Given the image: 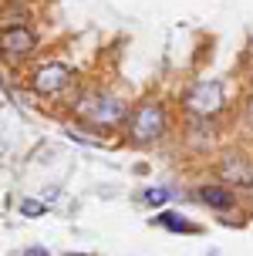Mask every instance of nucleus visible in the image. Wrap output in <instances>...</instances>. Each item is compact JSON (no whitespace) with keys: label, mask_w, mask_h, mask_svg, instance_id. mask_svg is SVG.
<instances>
[{"label":"nucleus","mask_w":253,"mask_h":256,"mask_svg":"<svg viewBox=\"0 0 253 256\" xmlns=\"http://www.w3.org/2000/svg\"><path fill=\"white\" fill-rule=\"evenodd\" d=\"M78 115L91 122V125H101V128H112V125H122L128 118V108L118 98L112 94H98V91H91L85 94L81 102H78Z\"/></svg>","instance_id":"f257e3e1"},{"label":"nucleus","mask_w":253,"mask_h":256,"mask_svg":"<svg viewBox=\"0 0 253 256\" xmlns=\"http://www.w3.org/2000/svg\"><path fill=\"white\" fill-rule=\"evenodd\" d=\"M162 132H165V108L159 102H142L132 112V118H128V135L139 145H149V142L162 138Z\"/></svg>","instance_id":"f03ea898"},{"label":"nucleus","mask_w":253,"mask_h":256,"mask_svg":"<svg viewBox=\"0 0 253 256\" xmlns=\"http://www.w3.org/2000/svg\"><path fill=\"white\" fill-rule=\"evenodd\" d=\"M186 108L189 115L196 118H209L223 108V88L219 81H196L189 91H186Z\"/></svg>","instance_id":"7ed1b4c3"},{"label":"nucleus","mask_w":253,"mask_h":256,"mask_svg":"<svg viewBox=\"0 0 253 256\" xmlns=\"http://www.w3.org/2000/svg\"><path fill=\"white\" fill-rule=\"evenodd\" d=\"M68 81H71V68L61 61H48L31 74V88L38 94H58L61 88H68Z\"/></svg>","instance_id":"20e7f679"},{"label":"nucleus","mask_w":253,"mask_h":256,"mask_svg":"<svg viewBox=\"0 0 253 256\" xmlns=\"http://www.w3.org/2000/svg\"><path fill=\"white\" fill-rule=\"evenodd\" d=\"M0 51L7 54L11 61H17V58H27V54L34 51V34H31L24 24L0 27Z\"/></svg>","instance_id":"39448f33"},{"label":"nucleus","mask_w":253,"mask_h":256,"mask_svg":"<svg viewBox=\"0 0 253 256\" xmlns=\"http://www.w3.org/2000/svg\"><path fill=\"white\" fill-rule=\"evenodd\" d=\"M219 179L229 186H240V189H253V162L246 155H223Z\"/></svg>","instance_id":"423d86ee"},{"label":"nucleus","mask_w":253,"mask_h":256,"mask_svg":"<svg viewBox=\"0 0 253 256\" xmlns=\"http://www.w3.org/2000/svg\"><path fill=\"white\" fill-rule=\"evenodd\" d=\"M199 199L206 206H213V209H229V206H233V192H229L226 186H202Z\"/></svg>","instance_id":"0eeeda50"},{"label":"nucleus","mask_w":253,"mask_h":256,"mask_svg":"<svg viewBox=\"0 0 253 256\" xmlns=\"http://www.w3.org/2000/svg\"><path fill=\"white\" fill-rule=\"evenodd\" d=\"M48 212V206L41 202V199H21V216L24 219H38Z\"/></svg>","instance_id":"6e6552de"},{"label":"nucleus","mask_w":253,"mask_h":256,"mask_svg":"<svg viewBox=\"0 0 253 256\" xmlns=\"http://www.w3.org/2000/svg\"><path fill=\"white\" fill-rule=\"evenodd\" d=\"M159 222H162V226H169V230H186V232H196V226H192V222H186V219L172 216V212H162V216H159Z\"/></svg>","instance_id":"1a4fd4ad"},{"label":"nucleus","mask_w":253,"mask_h":256,"mask_svg":"<svg viewBox=\"0 0 253 256\" xmlns=\"http://www.w3.org/2000/svg\"><path fill=\"white\" fill-rule=\"evenodd\" d=\"M169 196H172L169 189H145V196H142V199H145V202H152V206H159V202H165Z\"/></svg>","instance_id":"9d476101"},{"label":"nucleus","mask_w":253,"mask_h":256,"mask_svg":"<svg viewBox=\"0 0 253 256\" xmlns=\"http://www.w3.org/2000/svg\"><path fill=\"white\" fill-rule=\"evenodd\" d=\"M21 256H48V250H41V246H27Z\"/></svg>","instance_id":"9b49d317"},{"label":"nucleus","mask_w":253,"mask_h":256,"mask_svg":"<svg viewBox=\"0 0 253 256\" xmlns=\"http://www.w3.org/2000/svg\"><path fill=\"white\" fill-rule=\"evenodd\" d=\"M246 125L253 128V98H250V102H246Z\"/></svg>","instance_id":"f8f14e48"},{"label":"nucleus","mask_w":253,"mask_h":256,"mask_svg":"<svg viewBox=\"0 0 253 256\" xmlns=\"http://www.w3.org/2000/svg\"><path fill=\"white\" fill-rule=\"evenodd\" d=\"M64 256H91V253H64Z\"/></svg>","instance_id":"ddd939ff"}]
</instances>
